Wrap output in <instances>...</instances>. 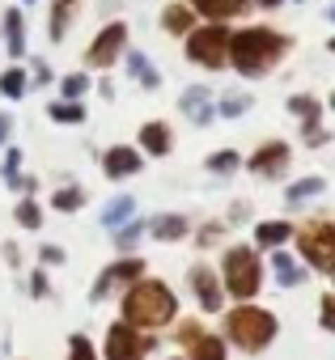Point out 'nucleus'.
<instances>
[{"mask_svg": "<svg viewBox=\"0 0 335 360\" xmlns=\"http://www.w3.org/2000/svg\"><path fill=\"white\" fill-rule=\"evenodd\" d=\"M242 161H246V157H242L234 144H225V148H213V153L204 157V169H208L213 178H234V174L242 169Z\"/></svg>", "mask_w": 335, "mask_h": 360, "instance_id": "obj_30", "label": "nucleus"}, {"mask_svg": "<svg viewBox=\"0 0 335 360\" xmlns=\"http://www.w3.org/2000/svg\"><path fill=\"white\" fill-rule=\"evenodd\" d=\"M327 18H331V22H335V5H331V9H327Z\"/></svg>", "mask_w": 335, "mask_h": 360, "instance_id": "obj_52", "label": "nucleus"}, {"mask_svg": "<svg viewBox=\"0 0 335 360\" xmlns=\"http://www.w3.org/2000/svg\"><path fill=\"white\" fill-rule=\"evenodd\" d=\"M161 360H183V352H165V356H161Z\"/></svg>", "mask_w": 335, "mask_h": 360, "instance_id": "obj_49", "label": "nucleus"}, {"mask_svg": "<svg viewBox=\"0 0 335 360\" xmlns=\"http://www.w3.org/2000/svg\"><path fill=\"white\" fill-rule=\"evenodd\" d=\"M217 322H221L217 330L225 335L229 352L238 356H263L280 339V314L263 301H229L217 314Z\"/></svg>", "mask_w": 335, "mask_h": 360, "instance_id": "obj_3", "label": "nucleus"}, {"mask_svg": "<svg viewBox=\"0 0 335 360\" xmlns=\"http://www.w3.org/2000/svg\"><path fill=\"white\" fill-rule=\"evenodd\" d=\"M64 360H102L98 356V339L85 335V330H72L68 343H64Z\"/></svg>", "mask_w": 335, "mask_h": 360, "instance_id": "obj_37", "label": "nucleus"}, {"mask_svg": "<svg viewBox=\"0 0 335 360\" xmlns=\"http://www.w3.org/2000/svg\"><path fill=\"white\" fill-rule=\"evenodd\" d=\"M293 250H297V259L310 267V276H322V280L335 276V217L314 212V217L297 221Z\"/></svg>", "mask_w": 335, "mask_h": 360, "instance_id": "obj_5", "label": "nucleus"}, {"mask_svg": "<svg viewBox=\"0 0 335 360\" xmlns=\"http://www.w3.org/2000/svg\"><path fill=\"white\" fill-rule=\"evenodd\" d=\"M251 106H255L251 89H225V94H217V119H242Z\"/></svg>", "mask_w": 335, "mask_h": 360, "instance_id": "obj_32", "label": "nucleus"}, {"mask_svg": "<svg viewBox=\"0 0 335 360\" xmlns=\"http://www.w3.org/2000/svg\"><path fill=\"white\" fill-rule=\"evenodd\" d=\"M263 267H267V280H272L280 292H293V288H301V284L310 280V267L297 259V250H293V246L267 250V255H263Z\"/></svg>", "mask_w": 335, "mask_h": 360, "instance_id": "obj_13", "label": "nucleus"}, {"mask_svg": "<svg viewBox=\"0 0 335 360\" xmlns=\"http://www.w3.org/2000/svg\"><path fill=\"white\" fill-rule=\"evenodd\" d=\"M157 26H161L165 34H175V39H187V34H191V30L200 26V18H196V9L187 5V0H170V5L161 9Z\"/></svg>", "mask_w": 335, "mask_h": 360, "instance_id": "obj_23", "label": "nucleus"}, {"mask_svg": "<svg viewBox=\"0 0 335 360\" xmlns=\"http://www.w3.org/2000/svg\"><path fill=\"white\" fill-rule=\"evenodd\" d=\"M140 212V204H136V195L132 191H119V195H110L102 208H98V225L110 233V229H119V225H127L132 217Z\"/></svg>", "mask_w": 335, "mask_h": 360, "instance_id": "obj_25", "label": "nucleus"}, {"mask_svg": "<svg viewBox=\"0 0 335 360\" xmlns=\"http://www.w3.org/2000/svg\"><path fill=\"white\" fill-rule=\"evenodd\" d=\"M251 221H255L251 200H234V204H229V212H225V225H229V229H238V225H251Z\"/></svg>", "mask_w": 335, "mask_h": 360, "instance_id": "obj_43", "label": "nucleus"}, {"mask_svg": "<svg viewBox=\"0 0 335 360\" xmlns=\"http://www.w3.org/2000/svg\"><path fill=\"white\" fill-rule=\"evenodd\" d=\"M22 165H26V153H22L18 144H9V148H0V178H5V183H9L13 174H22Z\"/></svg>", "mask_w": 335, "mask_h": 360, "instance_id": "obj_39", "label": "nucleus"}, {"mask_svg": "<svg viewBox=\"0 0 335 360\" xmlns=\"http://www.w3.org/2000/svg\"><path fill=\"white\" fill-rule=\"evenodd\" d=\"M18 292H26L30 301H56V284H51V271H43L39 263L30 267L26 280H18Z\"/></svg>", "mask_w": 335, "mask_h": 360, "instance_id": "obj_34", "label": "nucleus"}, {"mask_svg": "<svg viewBox=\"0 0 335 360\" xmlns=\"http://www.w3.org/2000/svg\"><path fill=\"white\" fill-rule=\"evenodd\" d=\"M98 94H102V98H106V102H110V98H115V85H110V81H106V77H102V81H98Z\"/></svg>", "mask_w": 335, "mask_h": 360, "instance_id": "obj_47", "label": "nucleus"}, {"mask_svg": "<svg viewBox=\"0 0 335 360\" xmlns=\"http://www.w3.org/2000/svg\"><path fill=\"white\" fill-rule=\"evenodd\" d=\"M9 144H13V115L0 110V148H9Z\"/></svg>", "mask_w": 335, "mask_h": 360, "instance_id": "obj_46", "label": "nucleus"}, {"mask_svg": "<svg viewBox=\"0 0 335 360\" xmlns=\"http://www.w3.org/2000/svg\"><path fill=\"white\" fill-rule=\"evenodd\" d=\"M56 89H60L64 102H85V94L94 89V81H89V72H64L56 81Z\"/></svg>", "mask_w": 335, "mask_h": 360, "instance_id": "obj_36", "label": "nucleus"}, {"mask_svg": "<svg viewBox=\"0 0 335 360\" xmlns=\"http://www.w3.org/2000/svg\"><path fill=\"white\" fill-rule=\"evenodd\" d=\"M179 110H183L187 123L213 127V123H217V94H213L208 85H187V89L179 94Z\"/></svg>", "mask_w": 335, "mask_h": 360, "instance_id": "obj_17", "label": "nucleus"}, {"mask_svg": "<svg viewBox=\"0 0 335 360\" xmlns=\"http://www.w3.org/2000/svg\"><path fill=\"white\" fill-rule=\"evenodd\" d=\"M242 169H246L251 178H259V183H284L289 169H293V144H289V140H280V136L259 140V144H255V153L242 161Z\"/></svg>", "mask_w": 335, "mask_h": 360, "instance_id": "obj_11", "label": "nucleus"}, {"mask_svg": "<svg viewBox=\"0 0 335 360\" xmlns=\"http://www.w3.org/2000/svg\"><path fill=\"white\" fill-rule=\"evenodd\" d=\"M191 225L196 221L187 212H153L148 217V238L161 242V246H179V242L191 238Z\"/></svg>", "mask_w": 335, "mask_h": 360, "instance_id": "obj_18", "label": "nucleus"}, {"mask_svg": "<svg viewBox=\"0 0 335 360\" xmlns=\"http://www.w3.org/2000/svg\"><path fill=\"white\" fill-rule=\"evenodd\" d=\"M140 276H148V259L136 250V255H115L106 267H98L94 284H89V305H106V301H119V292H127Z\"/></svg>", "mask_w": 335, "mask_h": 360, "instance_id": "obj_8", "label": "nucleus"}, {"mask_svg": "<svg viewBox=\"0 0 335 360\" xmlns=\"http://www.w3.org/2000/svg\"><path fill=\"white\" fill-rule=\"evenodd\" d=\"M318 326H322L327 335H335V288H327V292L318 297Z\"/></svg>", "mask_w": 335, "mask_h": 360, "instance_id": "obj_40", "label": "nucleus"}, {"mask_svg": "<svg viewBox=\"0 0 335 360\" xmlns=\"http://www.w3.org/2000/svg\"><path fill=\"white\" fill-rule=\"evenodd\" d=\"M144 238H148V217H144V212H136L127 225L110 229V250H115V255H136Z\"/></svg>", "mask_w": 335, "mask_h": 360, "instance_id": "obj_26", "label": "nucleus"}, {"mask_svg": "<svg viewBox=\"0 0 335 360\" xmlns=\"http://www.w3.org/2000/svg\"><path fill=\"white\" fill-rule=\"evenodd\" d=\"M327 51H331V56H335V34H331V39H327Z\"/></svg>", "mask_w": 335, "mask_h": 360, "instance_id": "obj_50", "label": "nucleus"}, {"mask_svg": "<svg viewBox=\"0 0 335 360\" xmlns=\"http://www.w3.org/2000/svg\"><path fill=\"white\" fill-rule=\"evenodd\" d=\"M183 292L191 297V305L200 309V318H217V314L229 305V297H225V288H221V276H217V263H208L204 255L187 263V271H183Z\"/></svg>", "mask_w": 335, "mask_h": 360, "instance_id": "obj_10", "label": "nucleus"}, {"mask_svg": "<svg viewBox=\"0 0 335 360\" xmlns=\"http://www.w3.org/2000/svg\"><path fill=\"white\" fill-rule=\"evenodd\" d=\"M30 94V72H26V64H9L5 72H0V98L5 102H22Z\"/></svg>", "mask_w": 335, "mask_h": 360, "instance_id": "obj_31", "label": "nucleus"}, {"mask_svg": "<svg viewBox=\"0 0 335 360\" xmlns=\"http://www.w3.org/2000/svg\"><path fill=\"white\" fill-rule=\"evenodd\" d=\"M0 259H5L9 271H22V267H26V250H22V242L5 238V242H0Z\"/></svg>", "mask_w": 335, "mask_h": 360, "instance_id": "obj_41", "label": "nucleus"}, {"mask_svg": "<svg viewBox=\"0 0 335 360\" xmlns=\"http://www.w3.org/2000/svg\"><path fill=\"white\" fill-rule=\"evenodd\" d=\"M289 51H293V39L276 26L255 22V26L229 30V68L246 81H263L267 72H276Z\"/></svg>", "mask_w": 335, "mask_h": 360, "instance_id": "obj_2", "label": "nucleus"}, {"mask_svg": "<svg viewBox=\"0 0 335 360\" xmlns=\"http://www.w3.org/2000/svg\"><path fill=\"white\" fill-rule=\"evenodd\" d=\"M217 276H221V288H225L229 301H259L263 288H267L263 255L251 242H238V238H229L217 250Z\"/></svg>", "mask_w": 335, "mask_h": 360, "instance_id": "obj_4", "label": "nucleus"}, {"mask_svg": "<svg viewBox=\"0 0 335 360\" xmlns=\"http://www.w3.org/2000/svg\"><path fill=\"white\" fill-rule=\"evenodd\" d=\"M284 110H289L297 123H318V119H322V102H318L314 94H289Z\"/></svg>", "mask_w": 335, "mask_h": 360, "instance_id": "obj_35", "label": "nucleus"}, {"mask_svg": "<svg viewBox=\"0 0 335 360\" xmlns=\"http://www.w3.org/2000/svg\"><path fill=\"white\" fill-rule=\"evenodd\" d=\"M119 318L132 322L136 330H148V335H165L175 326V318L183 314V292L170 284V280H161V276H140L127 292H119Z\"/></svg>", "mask_w": 335, "mask_h": 360, "instance_id": "obj_1", "label": "nucleus"}, {"mask_svg": "<svg viewBox=\"0 0 335 360\" xmlns=\"http://www.w3.org/2000/svg\"><path fill=\"white\" fill-rule=\"evenodd\" d=\"M102 174H106V183H127V178H136L144 169V153L136 144H110L102 153H94Z\"/></svg>", "mask_w": 335, "mask_h": 360, "instance_id": "obj_14", "label": "nucleus"}, {"mask_svg": "<svg viewBox=\"0 0 335 360\" xmlns=\"http://www.w3.org/2000/svg\"><path fill=\"white\" fill-rule=\"evenodd\" d=\"M26 72H30V89H34V85H51V81H56V72H51V64H47L43 56H30Z\"/></svg>", "mask_w": 335, "mask_h": 360, "instance_id": "obj_42", "label": "nucleus"}, {"mask_svg": "<svg viewBox=\"0 0 335 360\" xmlns=\"http://www.w3.org/2000/svg\"><path fill=\"white\" fill-rule=\"evenodd\" d=\"M85 204H89V191L72 174H64V183L47 195V212H60V217H77V212H85Z\"/></svg>", "mask_w": 335, "mask_h": 360, "instance_id": "obj_20", "label": "nucleus"}, {"mask_svg": "<svg viewBox=\"0 0 335 360\" xmlns=\"http://www.w3.org/2000/svg\"><path fill=\"white\" fill-rule=\"evenodd\" d=\"M251 5H255V9H280L284 0H251Z\"/></svg>", "mask_w": 335, "mask_h": 360, "instance_id": "obj_48", "label": "nucleus"}, {"mask_svg": "<svg viewBox=\"0 0 335 360\" xmlns=\"http://www.w3.org/2000/svg\"><path fill=\"white\" fill-rule=\"evenodd\" d=\"M327 140H331V131L322 127V119H318V123H301V144H305V148H322Z\"/></svg>", "mask_w": 335, "mask_h": 360, "instance_id": "obj_44", "label": "nucleus"}, {"mask_svg": "<svg viewBox=\"0 0 335 360\" xmlns=\"http://www.w3.org/2000/svg\"><path fill=\"white\" fill-rule=\"evenodd\" d=\"M297 5H301V0H297Z\"/></svg>", "mask_w": 335, "mask_h": 360, "instance_id": "obj_55", "label": "nucleus"}, {"mask_svg": "<svg viewBox=\"0 0 335 360\" xmlns=\"http://www.w3.org/2000/svg\"><path fill=\"white\" fill-rule=\"evenodd\" d=\"M157 347H161V335L136 330L132 322L115 318V322H106V330H102L98 356H102V360H153Z\"/></svg>", "mask_w": 335, "mask_h": 360, "instance_id": "obj_9", "label": "nucleus"}, {"mask_svg": "<svg viewBox=\"0 0 335 360\" xmlns=\"http://www.w3.org/2000/svg\"><path fill=\"white\" fill-rule=\"evenodd\" d=\"M136 148L144 153V161H161L175 153V127L165 119H144L136 131Z\"/></svg>", "mask_w": 335, "mask_h": 360, "instance_id": "obj_16", "label": "nucleus"}, {"mask_svg": "<svg viewBox=\"0 0 335 360\" xmlns=\"http://www.w3.org/2000/svg\"><path fill=\"white\" fill-rule=\"evenodd\" d=\"M34 263H39L43 271H60V267H68V250H64L60 242H39V246H34Z\"/></svg>", "mask_w": 335, "mask_h": 360, "instance_id": "obj_38", "label": "nucleus"}, {"mask_svg": "<svg viewBox=\"0 0 335 360\" xmlns=\"http://www.w3.org/2000/svg\"><path fill=\"white\" fill-rule=\"evenodd\" d=\"M170 335V347L183 352V360H229V343L217 326H208L200 314H179L175 326L165 330Z\"/></svg>", "mask_w": 335, "mask_h": 360, "instance_id": "obj_6", "label": "nucleus"}, {"mask_svg": "<svg viewBox=\"0 0 335 360\" xmlns=\"http://www.w3.org/2000/svg\"><path fill=\"white\" fill-rule=\"evenodd\" d=\"M123 68H127V77H132L144 94H157V89H161V72H157V64H153L144 51L127 47V51H123Z\"/></svg>", "mask_w": 335, "mask_h": 360, "instance_id": "obj_24", "label": "nucleus"}, {"mask_svg": "<svg viewBox=\"0 0 335 360\" xmlns=\"http://www.w3.org/2000/svg\"><path fill=\"white\" fill-rule=\"evenodd\" d=\"M77 9H81V0H51V13H47V39H51L56 47H60V43H64V34L72 30Z\"/></svg>", "mask_w": 335, "mask_h": 360, "instance_id": "obj_28", "label": "nucleus"}, {"mask_svg": "<svg viewBox=\"0 0 335 360\" xmlns=\"http://www.w3.org/2000/svg\"><path fill=\"white\" fill-rule=\"evenodd\" d=\"M47 119H51V123H60V127H81V123L89 119V110H85V102L51 98V102H47Z\"/></svg>", "mask_w": 335, "mask_h": 360, "instance_id": "obj_33", "label": "nucleus"}, {"mask_svg": "<svg viewBox=\"0 0 335 360\" xmlns=\"http://www.w3.org/2000/svg\"><path fill=\"white\" fill-rule=\"evenodd\" d=\"M127 39H132V30H127V22H106L94 39H89V47H85V68H98V72H110L119 60H123V51H127Z\"/></svg>", "mask_w": 335, "mask_h": 360, "instance_id": "obj_12", "label": "nucleus"}, {"mask_svg": "<svg viewBox=\"0 0 335 360\" xmlns=\"http://www.w3.org/2000/svg\"><path fill=\"white\" fill-rule=\"evenodd\" d=\"M9 360H18V356H13V352H9Z\"/></svg>", "mask_w": 335, "mask_h": 360, "instance_id": "obj_54", "label": "nucleus"}, {"mask_svg": "<svg viewBox=\"0 0 335 360\" xmlns=\"http://www.w3.org/2000/svg\"><path fill=\"white\" fill-rule=\"evenodd\" d=\"M327 106H331V110H335V89H331V98H327Z\"/></svg>", "mask_w": 335, "mask_h": 360, "instance_id": "obj_51", "label": "nucleus"}, {"mask_svg": "<svg viewBox=\"0 0 335 360\" xmlns=\"http://www.w3.org/2000/svg\"><path fill=\"white\" fill-rule=\"evenodd\" d=\"M187 5H191L196 18H204V22H234V18H242L246 9H255L251 0H187Z\"/></svg>", "mask_w": 335, "mask_h": 360, "instance_id": "obj_27", "label": "nucleus"}, {"mask_svg": "<svg viewBox=\"0 0 335 360\" xmlns=\"http://www.w3.org/2000/svg\"><path fill=\"white\" fill-rule=\"evenodd\" d=\"M229 238H234V229L225 225V217H204V221L191 225V238H187V242H191L200 255H208V250H221Z\"/></svg>", "mask_w": 335, "mask_h": 360, "instance_id": "obj_21", "label": "nucleus"}, {"mask_svg": "<svg viewBox=\"0 0 335 360\" xmlns=\"http://www.w3.org/2000/svg\"><path fill=\"white\" fill-rule=\"evenodd\" d=\"M0 34H5V51L13 64H22L30 56V43H26V13L22 5H9L5 13H0Z\"/></svg>", "mask_w": 335, "mask_h": 360, "instance_id": "obj_19", "label": "nucleus"}, {"mask_svg": "<svg viewBox=\"0 0 335 360\" xmlns=\"http://www.w3.org/2000/svg\"><path fill=\"white\" fill-rule=\"evenodd\" d=\"M293 233H297V221L293 217H259V221H251V246L259 255L280 250V246H293Z\"/></svg>", "mask_w": 335, "mask_h": 360, "instance_id": "obj_15", "label": "nucleus"}, {"mask_svg": "<svg viewBox=\"0 0 335 360\" xmlns=\"http://www.w3.org/2000/svg\"><path fill=\"white\" fill-rule=\"evenodd\" d=\"M229 22H200L187 39H183V56L187 64L196 68H208V72H221L229 68Z\"/></svg>", "mask_w": 335, "mask_h": 360, "instance_id": "obj_7", "label": "nucleus"}, {"mask_svg": "<svg viewBox=\"0 0 335 360\" xmlns=\"http://www.w3.org/2000/svg\"><path fill=\"white\" fill-rule=\"evenodd\" d=\"M5 187H9L13 195H39V178L22 169V174H13V178H9V183H5Z\"/></svg>", "mask_w": 335, "mask_h": 360, "instance_id": "obj_45", "label": "nucleus"}, {"mask_svg": "<svg viewBox=\"0 0 335 360\" xmlns=\"http://www.w3.org/2000/svg\"><path fill=\"white\" fill-rule=\"evenodd\" d=\"M322 191H327V178H322V174H301V178H289V183H284V208H289V212H297V208L314 204Z\"/></svg>", "mask_w": 335, "mask_h": 360, "instance_id": "obj_22", "label": "nucleus"}, {"mask_svg": "<svg viewBox=\"0 0 335 360\" xmlns=\"http://www.w3.org/2000/svg\"><path fill=\"white\" fill-rule=\"evenodd\" d=\"M18 5H39V0H18Z\"/></svg>", "mask_w": 335, "mask_h": 360, "instance_id": "obj_53", "label": "nucleus"}, {"mask_svg": "<svg viewBox=\"0 0 335 360\" xmlns=\"http://www.w3.org/2000/svg\"><path fill=\"white\" fill-rule=\"evenodd\" d=\"M13 225L26 229V233H39V229L47 225V208H43L34 195H18V204H13Z\"/></svg>", "mask_w": 335, "mask_h": 360, "instance_id": "obj_29", "label": "nucleus"}]
</instances>
